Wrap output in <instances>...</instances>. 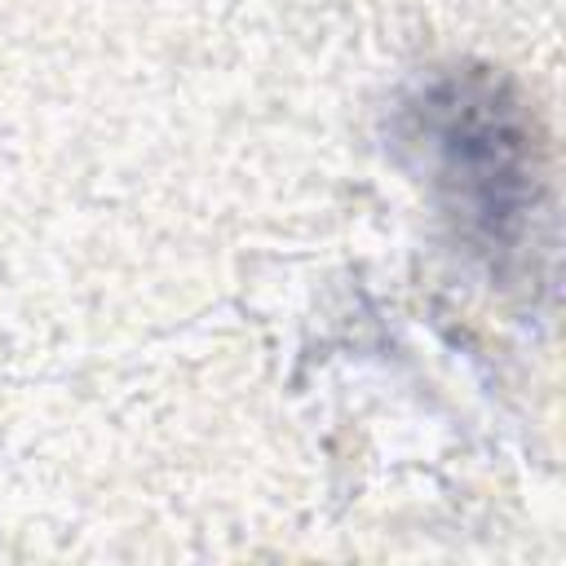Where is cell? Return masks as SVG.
Segmentation results:
<instances>
[{"label": "cell", "mask_w": 566, "mask_h": 566, "mask_svg": "<svg viewBox=\"0 0 566 566\" xmlns=\"http://www.w3.org/2000/svg\"><path fill=\"white\" fill-rule=\"evenodd\" d=\"M411 115L416 142L429 150L469 230H478L486 248L517 243L539 203L535 133L517 97L491 75H455L424 93Z\"/></svg>", "instance_id": "1"}]
</instances>
